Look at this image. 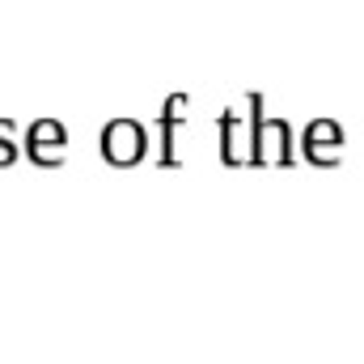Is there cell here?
Wrapping results in <instances>:
<instances>
[{
  "label": "cell",
  "instance_id": "4",
  "mask_svg": "<svg viewBox=\"0 0 364 364\" xmlns=\"http://www.w3.org/2000/svg\"><path fill=\"white\" fill-rule=\"evenodd\" d=\"M26 157L34 166H43V170L64 166V157H68V132H64V123L60 119L30 123V132H26Z\"/></svg>",
  "mask_w": 364,
  "mask_h": 364
},
{
  "label": "cell",
  "instance_id": "5",
  "mask_svg": "<svg viewBox=\"0 0 364 364\" xmlns=\"http://www.w3.org/2000/svg\"><path fill=\"white\" fill-rule=\"evenodd\" d=\"M220 161L225 166H255V119L242 110L220 114Z\"/></svg>",
  "mask_w": 364,
  "mask_h": 364
},
{
  "label": "cell",
  "instance_id": "2",
  "mask_svg": "<svg viewBox=\"0 0 364 364\" xmlns=\"http://www.w3.org/2000/svg\"><path fill=\"white\" fill-rule=\"evenodd\" d=\"M149 153V132L140 119H110L102 127V157L106 166H119V170H132L140 166Z\"/></svg>",
  "mask_w": 364,
  "mask_h": 364
},
{
  "label": "cell",
  "instance_id": "3",
  "mask_svg": "<svg viewBox=\"0 0 364 364\" xmlns=\"http://www.w3.org/2000/svg\"><path fill=\"white\" fill-rule=\"evenodd\" d=\"M343 123L339 119H314L305 132H301V153L309 166H322V170H335L339 157H343Z\"/></svg>",
  "mask_w": 364,
  "mask_h": 364
},
{
  "label": "cell",
  "instance_id": "6",
  "mask_svg": "<svg viewBox=\"0 0 364 364\" xmlns=\"http://www.w3.org/2000/svg\"><path fill=\"white\" fill-rule=\"evenodd\" d=\"M186 110H191V97L186 93H170L166 97V106H161V166L170 170V166H178V132H182V123H186Z\"/></svg>",
  "mask_w": 364,
  "mask_h": 364
},
{
  "label": "cell",
  "instance_id": "1",
  "mask_svg": "<svg viewBox=\"0 0 364 364\" xmlns=\"http://www.w3.org/2000/svg\"><path fill=\"white\" fill-rule=\"evenodd\" d=\"M255 119V166H292V127L263 114V93H250Z\"/></svg>",
  "mask_w": 364,
  "mask_h": 364
},
{
  "label": "cell",
  "instance_id": "7",
  "mask_svg": "<svg viewBox=\"0 0 364 364\" xmlns=\"http://www.w3.org/2000/svg\"><path fill=\"white\" fill-rule=\"evenodd\" d=\"M0 144H17V123L13 119H0Z\"/></svg>",
  "mask_w": 364,
  "mask_h": 364
}]
</instances>
